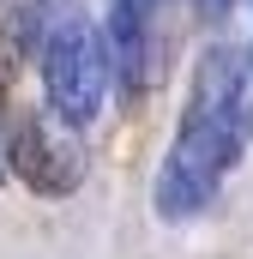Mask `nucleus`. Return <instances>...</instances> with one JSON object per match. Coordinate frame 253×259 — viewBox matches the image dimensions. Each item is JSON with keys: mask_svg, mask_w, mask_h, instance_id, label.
Returning <instances> with one entry per match:
<instances>
[{"mask_svg": "<svg viewBox=\"0 0 253 259\" xmlns=\"http://www.w3.org/2000/svg\"><path fill=\"white\" fill-rule=\"evenodd\" d=\"M115 72H121L126 97H145L157 78V36H151V6L145 0H121L115 6Z\"/></svg>", "mask_w": 253, "mask_h": 259, "instance_id": "4", "label": "nucleus"}, {"mask_svg": "<svg viewBox=\"0 0 253 259\" xmlns=\"http://www.w3.org/2000/svg\"><path fill=\"white\" fill-rule=\"evenodd\" d=\"M12 169V121H6V103H0V175Z\"/></svg>", "mask_w": 253, "mask_h": 259, "instance_id": "5", "label": "nucleus"}, {"mask_svg": "<svg viewBox=\"0 0 253 259\" xmlns=\"http://www.w3.org/2000/svg\"><path fill=\"white\" fill-rule=\"evenodd\" d=\"M247 133H253V66L229 49H211L199 72H193V91H187V115L175 127V145L157 169V217L181 223V217H199L223 175L241 163L247 151Z\"/></svg>", "mask_w": 253, "mask_h": 259, "instance_id": "1", "label": "nucleus"}, {"mask_svg": "<svg viewBox=\"0 0 253 259\" xmlns=\"http://www.w3.org/2000/svg\"><path fill=\"white\" fill-rule=\"evenodd\" d=\"M109 78H115V49L97 24L61 18L43 42V84H49V109L66 115L72 127H91L109 103Z\"/></svg>", "mask_w": 253, "mask_h": 259, "instance_id": "2", "label": "nucleus"}, {"mask_svg": "<svg viewBox=\"0 0 253 259\" xmlns=\"http://www.w3.org/2000/svg\"><path fill=\"white\" fill-rule=\"evenodd\" d=\"M72 121L55 109H30L12 121V175H24L36 193H72L85 181V151L72 139Z\"/></svg>", "mask_w": 253, "mask_h": 259, "instance_id": "3", "label": "nucleus"}, {"mask_svg": "<svg viewBox=\"0 0 253 259\" xmlns=\"http://www.w3.org/2000/svg\"><path fill=\"white\" fill-rule=\"evenodd\" d=\"M6 78H12V49H6V36H0V103H6Z\"/></svg>", "mask_w": 253, "mask_h": 259, "instance_id": "6", "label": "nucleus"}, {"mask_svg": "<svg viewBox=\"0 0 253 259\" xmlns=\"http://www.w3.org/2000/svg\"><path fill=\"white\" fill-rule=\"evenodd\" d=\"M205 6H211V12H223V6H229V0H205Z\"/></svg>", "mask_w": 253, "mask_h": 259, "instance_id": "7", "label": "nucleus"}]
</instances>
